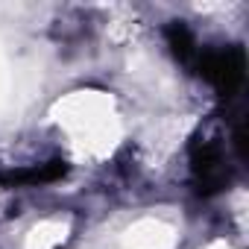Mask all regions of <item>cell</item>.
Here are the masks:
<instances>
[{"mask_svg": "<svg viewBox=\"0 0 249 249\" xmlns=\"http://www.w3.org/2000/svg\"><path fill=\"white\" fill-rule=\"evenodd\" d=\"M191 170H194V185L196 194L211 196L220 194L229 185V167L223 159V147L211 138L196 135L191 144Z\"/></svg>", "mask_w": 249, "mask_h": 249, "instance_id": "7a4b0ae2", "label": "cell"}, {"mask_svg": "<svg viewBox=\"0 0 249 249\" xmlns=\"http://www.w3.org/2000/svg\"><path fill=\"white\" fill-rule=\"evenodd\" d=\"M164 36H167V41H170V47H173L176 59H179V62H185V65H194V59H196L199 47H196V41H194L191 30H188L182 21H173V24L164 30Z\"/></svg>", "mask_w": 249, "mask_h": 249, "instance_id": "277c9868", "label": "cell"}, {"mask_svg": "<svg viewBox=\"0 0 249 249\" xmlns=\"http://www.w3.org/2000/svg\"><path fill=\"white\" fill-rule=\"evenodd\" d=\"M191 68L202 79H208L223 100H231L240 91L243 76H246V53L240 44H229L220 50H202L196 53Z\"/></svg>", "mask_w": 249, "mask_h": 249, "instance_id": "6da1fadb", "label": "cell"}, {"mask_svg": "<svg viewBox=\"0 0 249 249\" xmlns=\"http://www.w3.org/2000/svg\"><path fill=\"white\" fill-rule=\"evenodd\" d=\"M65 173H68V164L65 161H50V164H41V167L6 173V176H0V182H3V185H47V182L62 179Z\"/></svg>", "mask_w": 249, "mask_h": 249, "instance_id": "3957f363", "label": "cell"}]
</instances>
